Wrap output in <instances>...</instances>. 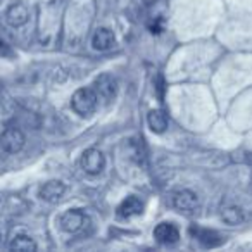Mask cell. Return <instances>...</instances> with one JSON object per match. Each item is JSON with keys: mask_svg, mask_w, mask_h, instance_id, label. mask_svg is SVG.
I'll return each mask as SVG.
<instances>
[{"mask_svg": "<svg viewBox=\"0 0 252 252\" xmlns=\"http://www.w3.org/2000/svg\"><path fill=\"white\" fill-rule=\"evenodd\" d=\"M98 104V97L94 88H78L71 97V107L78 116H90L95 112Z\"/></svg>", "mask_w": 252, "mask_h": 252, "instance_id": "obj_1", "label": "cell"}, {"mask_svg": "<svg viewBox=\"0 0 252 252\" xmlns=\"http://www.w3.org/2000/svg\"><path fill=\"white\" fill-rule=\"evenodd\" d=\"M147 123L154 133H164L168 130V116L161 109H154V111L149 112Z\"/></svg>", "mask_w": 252, "mask_h": 252, "instance_id": "obj_12", "label": "cell"}, {"mask_svg": "<svg viewBox=\"0 0 252 252\" xmlns=\"http://www.w3.org/2000/svg\"><path fill=\"white\" fill-rule=\"evenodd\" d=\"M173 206L182 213H193L199 206V199L190 190H178L173 193Z\"/></svg>", "mask_w": 252, "mask_h": 252, "instance_id": "obj_5", "label": "cell"}, {"mask_svg": "<svg viewBox=\"0 0 252 252\" xmlns=\"http://www.w3.org/2000/svg\"><path fill=\"white\" fill-rule=\"evenodd\" d=\"M114 43H116V38H114V33H112L111 30H107V28L95 30L94 38H92V45H94L95 50L104 52V50L112 49Z\"/></svg>", "mask_w": 252, "mask_h": 252, "instance_id": "obj_11", "label": "cell"}, {"mask_svg": "<svg viewBox=\"0 0 252 252\" xmlns=\"http://www.w3.org/2000/svg\"><path fill=\"white\" fill-rule=\"evenodd\" d=\"M142 213H144V202L135 195L126 197L118 207V216L123 218V220H128V218L137 216V214Z\"/></svg>", "mask_w": 252, "mask_h": 252, "instance_id": "obj_8", "label": "cell"}, {"mask_svg": "<svg viewBox=\"0 0 252 252\" xmlns=\"http://www.w3.org/2000/svg\"><path fill=\"white\" fill-rule=\"evenodd\" d=\"M5 19H7L9 25L14 26V28H19V26L26 25L30 19L28 7H26L25 4H21V2L12 4L11 7L7 9V12H5Z\"/></svg>", "mask_w": 252, "mask_h": 252, "instance_id": "obj_7", "label": "cell"}, {"mask_svg": "<svg viewBox=\"0 0 252 252\" xmlns=\"http://www.w3.org/2000/svg\"><path fill=\"white\" fill-rule=\"evenodd\" d=\"M85 221L87 218L80 209H69L61 216V228L67 233H76L78 230H81Z\"/></svg>", "mask_w": 252, "mask_h": 252, "instance_id": "obj_6", "label": "cell"}, {"mask_svg": "<svg viewBox=\"0 0 252 252\" xmlns=\"http://www.w3.org/2000/svg\"><path fill=\"white\" fill-rule=\"evenodd\" d=\"M9 249L16 252H33V251H36V244L28 235H18V237L11 242Z\"/></svg>", "mask_w": 252, "mask_h": 252, "instance_id": "obj_14", "label": "cell"}, {"mask_svg": "<svg viewBox=\"0 0 252 252\" xmlns=\"http://www.w3.org/2000/svg\"><path fill=\"white\" fill-rule=\"evenodd\" d=\"M80 164L81 169L88 175H100L104 171V166H105V159L104 154L97 149H88L81 154L80 159Z\"/></svg>", "mask_w": 252, "mask_h": 252, "instance_id": "obj_4", "label": "cell"}, {"mask_svg": "<svg viewBox=\"0 0 252 252\" xmlns=\"http://www.w3.org/2000/svg\"><path fill=\"white\" fill-rule=\"evenodd\" d=\"M154 238L159 244H176L180 240V231L173 223H161L154 228Z\"/></svg>", "mask_w": 252, "mask_h": 252, "instance_id": "obj_9", "label": "cell"}, {"mask_svg": "<svg viewBox=\"0 0 252 252\" xmlns=\"http://www.w3.org/2000/svg\"><path fill=\"white\" fill-rule=\"evenodd\" d=\"M25 142H26L25 135H23V131L19 130V128H16V126L5 128L2 137H0V145H2V149H4L5 152H9V154H18V152L25 147Z\"/></svg>", "mask_w": 252, "mask_h": 252, "instance_id": "obj_3", "label": "cell"}, {"mask_svg": "<svg viewBox=\"0 0 252 252\" xmlns=\"http://www.w3.org/2000/svg\"><path fill=\"white\" fill-rule=\"evenodd\" d=\"M221 218L226 224H240L244 223L245 216H244V211L237 206H230V207H224L223 213H221Z\"/></svg>", "mask_w": 252, "mask_h": 252, "instance_id": "obj_15", "label": "cell"}, {"mask_svg": "<svg viewBox=\"0 0 252 252\" xmlns=\"http://www.w3.org/2000/svg\"><path fill=\"white\" fill-rule=\"evenodd\" d=\"M94 90H95V94H97V97L107 104V102L116 98V94H118V81H116V78L112 76V74L102 73L95 78Z\"/></svg>", "mask_w": 252, "mask_h": 252, "instance_id": "obj_2", "label": "cell"}, {"mask_svg": "<svg viewBox=\"0 0 252 252\" xmlns=\"http://www.w3.org/2000/svg\"><path fill=\"white\" fill-rule=\"evenodd\" d=\"M2 47H4V42H2V38H0V49H2Z\"/></svg>", "mask_w": 252, "mask_h": 252, "instance_id": "obj_16", "label": "cell"}, {"mask_svg": "<svg viewBox=\"0 0 252 252\" xmlns=\"http://www.w3.org/2000/svg\"><path fill=\"white\" fill-rule=\"evenodd\" d=\"M190 233L195 235V238L204 247H216L221 244V237L213 230H200V228H190Z\"/></svg>", "mask_w": 252, "mask_h": 252, "instance_id": "obj_13", "label": "cell"}, {"mask_svg": "<svg viewBox=\"0 0 252 252\" xmlns=\"http://www.w3.org/2000/svg\"><path fill=\"white\" fill-rule=\"evenodd\" d=\"M64 192H66V187H64L63 182H59V180H50V182H47L45 185L40 189V197H42L43 200H47V202H57V200L64 195Z\"/></svg>", "mask_w": 252, "mask_h": 252, "instance_id": "obj_10", "label": "cell"}]
</instances>
